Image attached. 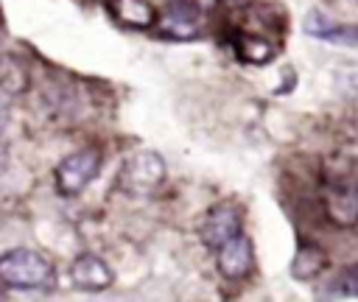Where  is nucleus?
Instances as JSON below:
<instances>
[{"instance_id":"6e6552de","label":"nucleus","mask_w":358,"mask_h":302,"mask_svg":"<svg viewBox=\"0 0 358 302\" xmlns=\"http://www.w3.org/2000/svg\"><path fill=\"white\" fill-rule=\"evenodd\" d=\"M199 25H201V17H199V8L187 6V3H173L157 22L159 34L162 36H171V39H193L199 34Z\"/></svg>"},{"instance_id":"ddd939ff","label":"nucleus","mask_w":358,"mask_h":302,"mask_svg":"<svg viewBox=\"0 0 358 302\" xmlns=\"http://www.w3.org/2000/svg\"><path fill=\"white\" fill-rule=\"evenodd\" d=\"M355 190H358V182H355Z\"/></svg>"},{"instance_id":"1a4fd4ad","label":"nucleus","mask_w":358,"mask_h":302,"mask_svg":"<svg viewBox=\"0 0 358 302\" xmlns=\"http://www.w3.org/2000/svg\"><path fill=\"white\" fill-rule=\"evenodd\" d=\"M327 268V252L316 243H299L291 260V277L299 282H310L316 280L322 271Z\"/></svg>"},{"instance_id":"20e7f679","label":"nucleus","mask_w":358,"mask_h":302,"mask_svg":"<svg viewBox=\"0 0 358 302\" xmlns=\"http://www.w3.org/2000/svg\"><path fill=\"white\" fill-rule=\"evenodd\" d=\"M243 232V213L238 204L232 201H221L215 207L207 210L201 226H199V235H201V243L210 246V249H221L227 240H232L235 235Z\"/></svg>"},{"instance_id":"0eeeda50","label":"nucleus","mask_w":358,"mask_h":302,"mask_svg":"<svg viewBox=\"0 0 358 302\" xmlns=\"http://www.w3.org/2000/svg\"><path fill=\"white\" fill-rule=\"evenodd\" d=\"M324 213L333 224L338 226H355L358 224V190L355 182L350 185H336L322 196Z\"/></svg>"},{"instance_id":"f03ea898","label":"nucleus","mask_w":358,"mask_h":302,"mask_svg":"<svg viewBox=\"0 0 358 302\" xmlns=\"http://www.w3.org/2000/svg\"><path fill=\"white\" fill-rule=\"evenodd\" d=\"M165 159L157 151H134L117 173V187L129 196H148L165 182Z\"/></svg>"},{"instance_id":"7ed1b4c3","label":"nucleus","mask_w":358,"mask_h":302,"mask_svg":"<svg viewBox=\"0 0 358 302\" xmlns=\"http://www.w3.org/2000/svg\"><path fill=\"white\" fill-rule=\"evenodd\" d=\"M101 171V154L95 148H81V151H73L67 154L56 171H53V179H56V190L62 196H78Z\"/></svg>"},{"instance_id":"39448f33","label":"nucleus","mask_w":358,"mask_h":302,"mask_svg":"<svg viewBox=\"0 0 358 302\" xmlns=\"http://www.w3.org/2000/svg\"><path fill=\"white\" fill-rule=\"evenodd\" d=\"M255 268V246L249 235H235L218 249V271L227 280H243Z\"/></svg>"},{"instance_id":"423d86ee","label":"nucleus","mask_w":358,"mask_h":302,"mask_svg":"<svg viewBox=\"0 0 358 302\" xmlns=\"http://www.w3.org/2000/svg\"><path fill=\"white\" fill-rule=\"evenodd\" d=\"M70 280L81 291H106L112 285V268L98 254L84 252L70 263Z\"/></svg>"},{"instance_id":"9b49d317","label":"nucleus","mask_w":358,"mask_h":302,"mask_svg":"<svg viewBox=\"0 0 358 302\" xmlns=\"http://www.w3.org/2000/svg\"><path fill=\"white\" fill-rule=\"evenodd\" d=\"M28 87V73L22 64H17L14 59L3 62V92L6 95H20Z\"/></svg>"},{"instance_id":"f8f14e48","label":"nucleus","mask_w":358,"mask_h":302,"mask_svg":"<svg viewBox=\"0 0 358 302\" xmlns=\"http://www.w3.org/2000/svg\"><path fill=\"white\" fill-rule=\"evenodd\" d=\"M336 296H358V263L347 266L336 280Z\"/></svg>"},{"instance_id":"9d476101","label":"nucleus","mask_w":358,"mask_h":302,"mask_svg":"<svg viewBox=\"0 0 358 302\" xmlns=\"http://www.w3.org/2000/svg\"><path fill=\"white\" fill-rule=\"evenodd\" d=\"M112 14L131 28H151L159 22V14L148 0H112Z\"/></svg>"},{"instance_id":"f257e3e1","label":"nucleus","mask_w":358,"mask_h":302,"mask_svg":"<svg viewBox=\"0 0 358 302\" xmlns=\"http://www.w3.org/2000/svg\"><path fill=\"white\" fill-rule=\"evenodd\" d=\"M0 280L6 288H22V291H42L56 282L53 263L34 252V249H8L0 257Z\"/></svg>"}]
</instances>
